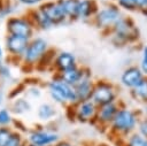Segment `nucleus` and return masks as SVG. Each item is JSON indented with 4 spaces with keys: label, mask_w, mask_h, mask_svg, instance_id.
I'll return each mask as SVG.
<instances>
[{
    "label": "nucleus",
    "mask_w": 147,
    "mask_h": 146,
    "mask_svg": "<svg viewBox=\"0 0 147 146\" xmlns=\"http://www.w3.org/2000/svg\"><path fill=\"white\" fill-rule=\"evenodd\" d=\"M141 117L142 116L140 109L130 108L122 102L109 128L113 132L117 135L129 137L130 135L136 132V129H138V124Z\"/></svg>",
    "instance_id": "obj_2"
},
{
    "label": "nucleus",
    "mask_w": 147,
    "mask_h": 146,
    "mask_svg": "<svg viewBox=\"0 0 147 146\" xmlns=\"http://www.w3.org/2000/svg\"><path fill=\"white\" fill-rule=\"evenodd\" d=\"M28 146H34V145H32V144H29V145H28Z\"/></svg>",
    "instance_id": "obj_39"
},
{
    "label": "nucleus",
    "mask_w": 147,
    "mask_h": 146,
    "mask_svg": "<svg viewBox=\"0 0 147 146\" xmlns=\"http://www.w3.org/2000/svg\"><path fill=\"white\" fill-rule=\"evenodd\" d=\"M13 131L7 126H0V146H6Z\"/></svg>",
    "instance_id": "obj_27"
},
{
    "label": "nucleus",
    "mask_w": 147,
    "mask_h": 146,
    "mask_svg": "<svg viewBox=\"0 0 147 146\" xmlns=\"http://www.w3.org/2000/svg\"><path fill=\"white\" fill-rule=\"evenodd\" d=\"M99 8L100 7L95 0H80L78 7V20L84 22H92Z\"/></svg>",
    "instance_id": "obj_16"
},
{
    "label": "nucleus",
    "mask_w": 147,
    "mask_h": 146,
    "mask_svg": "<svg viewBox=\"0 0 147 146\" xmlns=\"http://www.w3.org/2000/svg\"><path fill=\"white\" fill-rule=\"evenodd\" d=\"M125 146H147V138L141 136L138 131L127 137Z\"/></svg>",
    "instance_id": "obj_23"
},
{
    "label": "nucleus",
    "mask_w": 147,
    "mask_h": 146,
    "mask_svg": "<svg viewBox=\"0 0 147 146\" xmlns=\"http://www.w3.org/2000/svg\"><path fill=\"white\" fill-rule=\"evenodd\" d=\"M137 131L144 136L145 138H147V117H141L139 124H138V129Z\"/></svg>",
    "instance_id": "obj_29"
},
{
    "label": "nucleus",
    "mask_w": 147,
    "mask_h": 146,
    "mask_svg": "<svg viewBox=\"0 0 147 146\" xmlns=\"http://www.w3.org/2000/svg\"><path fill=\"white\" fill-rule=\"evenodd\" d=\"M31 39L24 38V37H20V36H14V34H9L6 38V48L8 51V53L13 56H18V57H23L29 43Z\"/></svg>",
    "instance_id": "obj_13"
},
{
    "label": "nucleus",
    "mask_w": 147,
    "mask_h": 146,
    "mask_svg": "<svg viewBox=\"0 0 147 146\" xmlns=\"http://www.w3.org/2000/svg\"><path fill=\"white\" fill-rule=\"evenodd\" d=\"M6 29L9 34L20 36V37L31 39L33 36L34 25L29 17L16 16V17H9L7 20Z\"/></svg>",
    "instance_id": "obj_5"
},
{
    "label": "nucleus",
    "mask_w": 147,
    "mask_h": 146,
    "mask_svg": "<svg viewBox=\"0 0 147 146\" xmlns=\"http://www.w3.org/2000/svg\"><path fill=\"white\" fill-rule=\"evenodd\" d=\"M53 66H54L55 70L57 71V74H60V72H63L71 68H75L78 64H77V59L74 53L68 52V51H62L56 54Z\"/></svg>",
    "instance_id": "obj_15"
},
{
    "label": "nucleus",
    "mask_w": 147,
    "mask_h": 146,
    "mask_svg": "<svg viewBox=\"0 0 147 146\" xmlns=\"http://www.w3.org/2000/svg\"><path fill=\"white\" fill-rule=\"evenodd\" d=\"M0 76H2V77H10V70H9V68L6 67V66H3V64H1L0 66Z\"/></svg>",
    "instance_id": "obj_31"
},
{
    "label": "nucleus",
    "mask_w": 147,
    "mask_h": 146,
    "mask_svg": "<svg viewBox=\"0 0 147 146\" xmlns=\"http://www.w3.org/2000/svg\"><path fill=\"white\" fill-rule=\"evenodd\" d=\"M136 2V7H137V10L140 13L145 9H147V0H134Z\"/></svg>",
    "instance_id": "obj_30"
},
{
    "label": "nucleus",
    "mask_w": 147,
    "mask_h": 146,
    "mask_svg": "<svg viewBox=\"0 0 147 146\" xmlns=\"http://www.w3.org/2000/svg\"><path fill=\"white\" fill-rule=\"evenodd\" d=\"M48 44L42 38H34L31 39L29 43V46L22 57L24 64L32 66L40 61V59L45 55V53L48 51Z\"/></svg>",
    "instance_id": "obj_6"
},
{
    "label": "nucleus",
    "mask_w": 147,
    "mask_h": 146,
    "mask_svg": "<svg viewBox=\"0 0 147 146\" xmlns=\"http://www.w3.org/2000/svg\"><path fill=\"white\" fill-rule=\"evenodd\" d=\"M115 3L121 8L122 11H126V13H136V11H138L134 0H116Z\"/></svg>",
    "instance_id": "obj_24"
},
{
    "label": "nucleus",
    "mask_w": 147,
    "mask_h": 146,
    "mask_svg": "<svg viewBox=\"0 0 147 146\" xmlns=\"http://www.w3.org/2000/svg\"><path fill=\"white\" fill-rule=\"evenodd\" d=\"M13 122L10 112L7 109H0V126H7Z\"/></svg>",
    "instance_id": "obj_28"
},
{
    "label": "nucleus",
    "mask_w": 147,
    "mask_h": 146,
    "mask_svg": "<svg viewBox=\"0 0 147 146\" xmlns=\"http://www.w3.org/2000/svg\"><path fill=\"white\" fill-rule=\"evenodd\" d=\"M62 10L64 11L68 21H77L78 20V7L80 0H56Z\"/></svg>",
    "instance_id": "obj_19"
},
{
    "label": "nucleus",
    "mask_w": 147,
    "mask_h": 146,
    "mask_svg": "<svg viewBox=\"0 0 147 146\" xmlns=\"http://www.w3.org/2000/svg\"><path fill=\"white\" fill-rule=\"evenodd\" d=\"M145 75L141 71V69L139 68L138 64H131L127 66L121 74L119 77V82L121 85L123 87H125L126 90H132L133 87H136L142 79H144Z\"/></svg>",
    "instance_id": "obj_10"
},
{
    "label": "nucleus",
    "mask_w": 147,
    "mask_h": 146,
    "mask_svg": "<svg viewBox=\"0 0 147 146\" xmlns=\"http://www.w3.org/2000/svg\"><path fill=\"white\" fill-rule=\"evenodd\" d=\"M6 146H24L22 135L20 132H13Z\"/></svg>",
    "instance_id": "obj_26"
},
{
    "label": "nucleus",
    "mask_w": 147,
    "mask_h": 146,
    "mask_svg": "<svg viewBox=\"0 0 147 146\" xmlns=\"http://www.w3.org/2000/svg\"><path fill=\"white\" fill-rule=\"evenodd\" d=\"M1 56H2V48H1V46H0V59H1Z\"/></svg>",
    "instance_id": "obj_37"
},
{
    "label": "nucleus",
    "mask_w": 147,
    "mask_h": 146,
    "mask_svg": "<svg viewBox=\"0 0 147 146\" xmlns=\"http://www.w3.org/2000/svg\"><path fill=\"white\" fill-rule=\"evenodd\" d=\"M47 87H48V90H54V91L59 92L60 94H62L64 97V99L68 101V105L74 106V105H77L79 102L75 86L68 84L67 82L61 79L57 75L52 80H49L47 83Z\"/></svg>",
    "instance_id": "obj_8"
},
{
    "label": "nucleus",
    "mask_w": 147,
    "mask_h": 146,
    "mask_svg": "<svg viewBox=\"0 0 147 146\" xmlns=\"http://www.w3.org/2000/svg\"><path fill=\"white\" fill-rule=\"evenodd\" d=\"M123 16V13L121 8L115 3L109 1L105 6L100 7L98 13L92 20V23L94 26H96L99 30H101L103 33H109V31L113 29L115 23Z\"/></svg>",
    "instance_id": "obj_3"
},
{
    "label": "nucleus",
    "mask_w": 147,
    "mask_h": 146,
    "mask_svg": "<svg viewBox=\"0 0 147 146\" xmlns=\"http://www.w3.org/2000/svg\"><path fill=\"white\" fill-rule=\"evenodd\" d=\"M140 113H141V116H142V117H147V105L141 106V108H140Z\"/></svg>",
    "instance_id": "obj_34"
},
{
    "label": "nucleus",
    "mask_w": 147,
    "mask_h": 146,
    "mask_svg": "<svg viewBox=\"0 0 147 146\" xmlns=\"http://www.w3.org/2000/svg\"><path fill=\"white\" fill-rule=\"evenodd\" d=\"M28 17L31 20V22L33 23V25L36 28H38V29L47 30V29H49V28L53 26L52 23L49 22V20L46 17V15L39 8L34 9V10H31Z\"/></svg>",
    "instance_id": "obj_20"
},
{
    "label": "nucleus",
    "mask_w": 147,
    "mask_h": 146,
    "mask_svg": "<svg viewBox=\"0 0 147 146\" xmlns=\"http://www.w3.org/2000/svg\"><path fill=\"white\" fill-rule=\"evenodd\" d=\"M30 109H31L30 102L22 98H16L11 105V112H14L15 114H23L30 112Z\"/></svg>",
    "instance_id": "obj_21"
},
{
    "label": "nucleus",
    "mask_w": 147,
    "mask_h": 146,
    "mask_svg": "<svg viewBox=\"0 0 147 146\" xmlns=\"http://www.w3.org/2000/svg\"><path fill=\"white\" fill-rule=\"evenodd\" d=\"M54 146H75V145H72L71 143H69L67 140H62V141H57Z\"/></svg>",
    "instance_id": "obj_33"
},
{
    "label": "nucleus",
    "mask_w": 147,
    "mask_h": 146,
    "mask_svg": "<svg viewBox=\"0 0 147 146\" xmlns=\"http://www.w3.org/2000/svg\"><path fill=\"white\" fill-rule=\"evenodd\" d=\"M29 143L34 146H51L59 141V136L55 132L46 130H34L29 135Z\"/></svg>",
    "instance_id": "obj_14"
},
{
    "label": "nucleus",
    "mask_w": 147,
    "mask_h": 146,
    "mask_svg": "<svg viewBox=\"0 0 147 146\" xmlns=\"http://www.w3.org/2000/svg\"><path fill=\"white\" fill-rule=\"evenodd\" d=\"M98 107L118 101V87L110 80L96 79L91 99Z\"/></svg>",
    "instance_id": "obj_4"
},
{
    "label": "nucleus",
    "mask_w": 147,
    "mask_h": 146,
    "mask_svg": "<svg viewBox=\"0 0 147 146\" xmlns=\"http://www.w3.org/2000/svg\"><path fill=\"white\" fill-rule=\"evenodd\" d=\"M140 14H141V15H144L145 17H147V9H145V10H142V11H140Z\"/></svg>",
    "instance_id": "obj_35"
},
{
    "label": "nucleus",
    "mask_w": 147,
    "mask_h": 146,
    "mask_svg": "<svg viewBox=\"0 0 147 146\" xmlns=\"http://www.w3.org/2000/svg\"><path fill=\"white\" fill-rule=\"evenodd\" d=\"M109 1H111V2H115V1H116V0H109Z\"/></svg>",
    "instance_id": "obj_40"
},
{
    "label": "nucleus",
    "mask_w": 147,
    "mask_h": 146,
    "mask_svg": "<svg viewBox=\"0 0 147 146\" xmlns=\"http://www.w3.org/2000/svg\"><path fill=\"white\" fill-rule=\"evenodd\" d=\"M121 103H122V101L118 100V101H115V102H111V103L100 106L98 108V113H96V117H95L94 123H98V124L105 125V126L110 125L115 115H116V113H117V110L121 107Z\"/></svg>",
    "instance_id": "obj_12"
},
{
    "label": "nucleus",
    "mask_w": 147,
    "mask_h": 146,
    "mask_svg": "<svg viewBox=\"0 0 147 146\" xmlns=\"http://www.w3.org/2000/svg\"><path fill=\"white\" fill-rule=\"evenodd\" d=\"M95 146H107L106 144H98V145H95Z\"/></svg>",
    "instance_id": "obj_38"
},
{
    "label": "nucleus",
    "mask_w": 147,
    "mask_h": 146,
    "mask_svg": "<svg viewBox=\"0 0 147 146\" xmlns=\"http://www.w3.org/2000/svg\"><path fill=\"white\" fill-rule=\"evenodd\" d=\"M18 1L23 5H26V6H33V5L41 3L44 0H18Z\"/></svg>",
    "instance_id": "obj_32"
},
{
    "label": "nucleus",
    "mask_w": 147,
    "mask_h": 146,
    "mask_svg": "<svg viewBox=\"0 0 147 146\" xmlns=\"http://www.w3.org/2000/svg\"><path fill=\"white\" fill-rule=\"evenodd\" d=\"M129 95L137 103L141 106L147 105V76H145L136 87L129 91Z\"/></svg>",
    "instance_id": "obj_17"
},
{
    "label": "nucleus",
    "mask_w": 147,
    "mask_h": 146,
    "mask_svg": "<svg viewBox=\"0 0 147 146\" xmlns=\"http://www.w3.org/2000/svg\"><path fill=\"white\" fill-rule=\"evenodd\" d=\"M85 69H86V67H79V66H77L75 68H71L69 70H65L63 72L57 74V76L61 79H63L64 82H67L68 84L75 86L83 78V76L85 74Z\"/></svg>",
    "instance_id": "obj_18"
},
{
    "label": "nucleus",
    "mask_w": 147,
    "mask_h": 146,
    "mask_svg": "<svg viewBox=\"0 0 147 146\" xmlns=\"http://www.w3.org/2000/svg\"><path fill=\"white\" fill-rule=\"evenodd\" d=\"M110 43L116 47H126L136 45L140 41V30L134 20L130 16L123 15L109 31Z\"/></svg>",
    "instance_id": "obj_1"
},
{
    "label": "nucleus",
    "mask_w": 147,
    "mask_h": 146,
    "mask_svg": "<svg viewBox=\"0 0 147 146\" xmlns=\"http://www.w3.org/2000/svg\"><path fill=\"white\" fill-rule=\"evenodd\" d=\"M2 7H3V2H2V1H1V0H0V9H1V8H2Z\"/></svg>",
    "instance_id": "obj_36"
},
{
    "label": "nucleus",
    "mask_w": 147,
    "mask_h": 146,
    "mask_svg": "<svg viewBox=\"0 0 147 146\" xmlns=\"http://www.w3.org/2000/svg\"><path fill=\"white\" fill-rule=\"evenodd\" d=\"M39 9L46 15L52 25H60L68 21L64 11L57 3V1H45L39 6Z\"/></svg>",
    "instance_id": "obj_9"
},
{
    "label": "nucleus",
    "mask_w": 147,
    "mask_h": 146,
    "mask_svg": "<svg viewBox=\"0 0 147 146\" xmlns=\"http://www.w3.org/2000/svg\"><path fill=\"white\" fill-rule=\"evenodd\" d=\"M94 83L95 80L93 79L92 76V71L91 69H88L86 67L85 69V74L83 76V78L75 85L76 89V93H77V98L78 101H86V100H91L92 99V94H93V89H94Z\"/></svg>",
    "instance_id": "obj_11"
},
{
    "label": "nucleus",
    "mask_w": 147,
    "mask_h": 146,
    "mask_svg": "<svg viewBox=\"0 0 147 146\" xmlns=\"http://www.w3.org/2000/svg\"><path fill=\"white\" fill-rule=\"evenodd\" d=\"M55 114H56L55 108L49 103H42L38 108V116H39V118H41L44 121L51 120L52 117H54Z\"/></svg>",
    "instance_id": "obj_22"
},
{
    "label": "nucleus",
    "mask_w": 147,
    "mask_h": 146,
    "mask_svg": "<svg viewBox=\"0 0 147 146\" xmlns=\"http://www.w3.org/2000/svg\"><path fill=\"white\" fill-rule=\"evenodd\" d=\"M71 107L74 112V118L82 123H94L99 107L92 100L80 101Z\"/></svg>",
    "instance_id": "obj_7"
},
{
    "label": "nucleus",
    "mask_w": 147,
    "mask_h": 146,
    "mask_svg": "<svg viewBox=\"0 0 147 146\" xmlns=\"http://www.w3.org/2000/svg\"><path fill=\"white\" fill-rule=\"evenodd\" d=\"M139 68L144 72L145 76H147V45H144L140 51V61H139Z\"/></svg>",
    "instance_id": "obj_25"
}]
</instances>
